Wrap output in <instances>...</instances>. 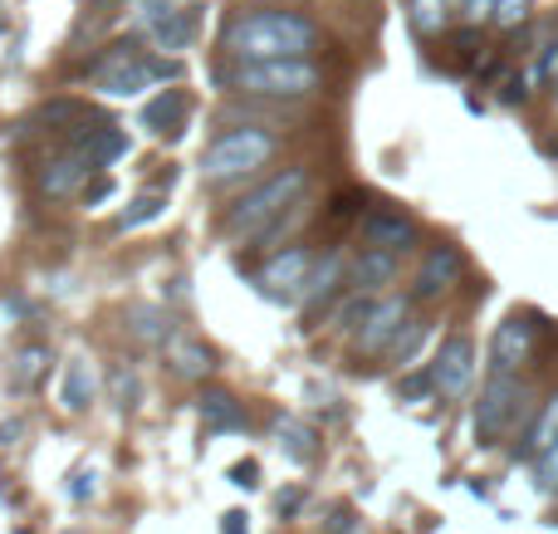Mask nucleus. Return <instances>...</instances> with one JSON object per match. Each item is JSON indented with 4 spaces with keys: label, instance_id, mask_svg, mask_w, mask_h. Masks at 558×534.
Listing matches in <instances>:
<instances>
[{
    "label": "nucleus",
    "instance_id": "f257e3e1",
    "mask_svg": "<svg viewBox=\"0 0 558 534\" xmlns=\"http://www.w3.org/2000/svg\"><path fill=\"white\" fill-rule=\"evenodd\" d=\"M318 45V25L299 10H245L226 25L221 49L235 64H279V59H308Z\"/></svg>",
    "mask_w": 558,
    "mask_h": 534
},
{
    "label": "nucleus",
    "instance_id": "f03ea898",
    "mask_svg": "<svg viewBox=\"0 0 558 534\" xmlns=\"http://www.w3.org/2000/svg\"><path fill=\"white\" fill-rule=\"evenodd\" d=\"M304 192H308V172H304V167H279V172H270L260 186H255V192H245L241 202L226 211V231L241 235V241H245V235H251V241H260L275 221H284V216L304 202Z\"/></svg>",
    "mask_w": 558,
    "mask_h": 534
},
{
    "label": "nucleus",
    "instance_id": "7ed1b4c3",
    "mask_svg": "<svg viewBox=\"0 0 558 534\" xmlns=\"http://www.w3.org/2000/svg\"><path fill=\"white\" fill-rule=\"evenodd\" d=\"M275 153H279L275 133H265V128H231V133H221L206 147L202 177L211 186H231V182H241V177L265 172V167L275 162Z\"/></svg>",
    "mask_w": 558,
    "mask_h": 534
},
{
    "label": "nucleus",
    "instance_id": "20e7f679",
    "mask_svg": "<svg viewBox=\"0 0 558 534\" xmlns=\"http://www.w3.org/2000/svg\"><path fill=\"white\" fill-rule=\"evenodd\" d=\"M324 84V69L314 59H279V64H235L226 88L251 98H308Z\"/></svg>",
    "mask_w": 558,
    "mask_h": 534
},
{
    "label": "nucleus",
    "instance_id": "39448f33",
    "mask_svg": "<svg viewBox=\"0 0 558 534\" xmlns=\"http://www.w3.org/2000/svg\"><path fill=\"white\" fill-rule=\"evenodd\" d=\"M524 417H530V388H524L520 378L490 373V383L481 388V402H475V437L500 441L505 432H514Z\"/></svg>",
    "mask_w": 558,
    "mask_h": 534
},
{
    "label": "nucleus",
    "instance_id": "423d86ee",
    "mask_svg": "<svg viewBox=\"0 0 558 534\" xmlns=\"http://www.w3.org/2000/svg\"><path fill=\"white\" fill-rule=\"evenodd\" d=\"M314 265H318V255L308 245H284V251H275L255 270V290L275 304H294V300H304V284L314 275Z\"/></svg>",
    "mask_w": 558,
    "mask_h": 534
},
{
    "label": "nucleus",
    "instance_id": "0eeeda50",
    "mask_svg": "<svg viewBox=\"0 0 558 534\" xmlns=\"http://www.w3.org/2000/svg\"><path fill=\"white\" fill-rule=\"evenodd\" d=\"M407 324H412V300H402V294L373 300L363 324H357V353H363V359H387Z\"/></svg>",
    "mask_w": 558,
    "mask_h": 534
},
{
    "label": "nucleus",
    "instance_id": "6e6552de",
    "mask_svg": "<svg viewBox=\"0 0 558 534\" xmlns=\"http://www.w3.org/2000/svg\"><path fill=\"white\" fill-rule=\"evenodd\" d=\"M432 388H436V398L441 402H461L465 392H471V383H475V343L465 339V333H456V339H446L441 349H436V359H432Z\"/></svg>",
    "mask_w": 558,
    "mask_h": 534
},
{
    "label": "nucleus",
    "instance_id": "1a4fd4ad",
    "mask_svg": "<svg viewBox=\"0 0 558 534\" xmlns=\"http://www.w3.org/2000/svg\"><path fill=\"white\" fill-rule=\"evenodd\" d=\"M534 359V319L530 314H510L490 339V373L500 378H520V368Z\"/></svg>",
    "mask_w": 558,
    "mask_h": 534
},
{
    "label": "nucleus",
    "instance_id": "9d476101",
    "mask_svg": "<svg viewBox=\"0 0 558 534\" xmlns=\"http://www.w3.org/2000/svg\"><path fill=\"white\" fill-rule=\"evenodd\" d=\"M416 221L402 211H392V206H373V211L363 216V245L367 251H387V255H407L416 251Z\"/></svg>",
    "mask_w": 558,
    "mask_h": 534
},
{
    "label": "nucleus",
    "instance_id": "9b49d317",
    "mask_svg": "<svg viewBox=\"0 0 558 534\" xmlns=\"http://www.w3.org/2000/svg\"><path fill=\"white\" fill-rule=\"evenodd\" d=\"M182 74H186V69L177 64V59H153V54H143L137 64L118 69L113 78H104V94L133 98V94H143V88H153V84H177Z\"/></svg>",
    "mask_w": 558,
    "mask_h": 534
},
{
    "label": "nucleus",
    "instance_id": "f8f14e48",
    "mask_svg": "<svg viewBox=\"0 0 558 534\" xmlns=\"http://www.w3.org/2000/svg\"><path fill=\"white\" fill-rule=\"evenodd\" d=\"M167 363H172L177 378L206 383V378H216V368H221V353H216L206 339H196V333H172V339H167Z\"/></svg>",
    "mask_w": 558,
    "mask_h": 534
},
{
    "label": "nucleus",
    "instance_id": "ddd939ff",
    "mask_svg": "<svg viewBox=\"0 0 558 534\" xmlns=\"http://www.w3.org/2000/svg\"><path fill=\"white\" fill-rule=\"evenodd\" d=\"M461 251L456 245H432L422 255V270H416V300H441L456 280H461Z\"/></svg>",
    "mask_w": 558,
    "mask_h": 534
},
{
    "label": "nucleus",
    "instance_id": "4468645a",
    "mask_svg": "<svg viewBox=\"0 0 558 534\" xmlns=\"http://www.w3.org/2000/svg\"><path fill=\"white\" fill-rule=\"evenodd\" d=\"M186 113H192V98H186V88H162V94H153L143 104V128L172 143V137H182Z\"/></svg>",
    "mask_w": 558,
    "mask_h": 534
},
{
    "label": "nucleus",
    "instance_id": "2eb2a0df",
    "mask_svg": "<svg viewBox=\"0 0 558 534\" xmlns=\"http://www.w3.org/2000/svg\"><path fill=\"white\" fill-rule=\"evenodd\" d=\"M196 35H202V5H182L177 15L157 20L153 29H147V39H153V49H162L167 59L182 54V49L196 45Z\"/></svg>",
    "mask_w": 558,
    "mask_h": 534
},
{
    "label": "nucleus",
    "instance_id": "dca6fc26",
    "mask_svg": "<svg viewBox=\"0 0 558 534\" xmlns=\"http://www.w3.org/2000/svg\"><path fill=\"white\" fill-rule=\"evenodd\" d=\"M88 172H94V162H88L84 153H69V157H54V162L39 172V192L45 196H74V192H88Z\"/></svg>",
    "mask_w": 558,
    "mask_h": 534
},
{
    "label": "nucleus",
    "instance_id": "f3484780",
    "mask_svg": "<svg viewBox=\"0 0 558 534\" xmlns=\"http://www.w3.org/2000/svg\"><path fill=\"white\" fill-rule=\"evenodd\" d=\"M353 275V265L343 260V251H328L324 260L314 265V275H308V284H304V310H318L324 300H333L338 290H343V280Z\"/></svg>",
    "mask_w": 558,
    "mask_h": 534
},
{
    "label": "nucleus",
    "instance_id": "a211bd4d",
    "mask_svg": "<svg viewBox=\"0 0 558 534\" xmlns=\"http://www.w3.org/2000/svg\"><path fill=\"white\" fill-rule=\"evenodd\" d=\"M397 280V255L387 251H363L353 260V275H348V290H363V294H377Z\"/></svg>",
    "mask_w": 558,
    "mask_h": 534
},
{
    "label": "nucleus",
    "instance_id": "6ab92c4d",
    "mask_svg": "<svg viewBox=\"0 0 558 534\" xmlns=\"http://www.w3.org/2000/svg\"><path fill=\"white\" fill-rule=\"evenodd\" d=\"M196 412L206 417V427L211 432H241L245 427V412H241V402L231 398V392H221V388H206L202 398H196Z\"/></svg>",
    "mask_w": 558,
    "mask_h": 534
},
{
    "label": "nucleus",
    "instance_id": "aec40b11",
    "mask_svg": "<svg viewBox=\"0 0 558 534\" xmlns=\"http://www.w3.org/2000/svg\"><path fill=\"white\" fill-rule=\"evenodd\" d=\"M59 398H64L69 412H88L94 408V373H88L84 359H69L64 368V388H59Z\"/></svg>",
    "mask_w": 558,
    "mask_h": 534
},
{
    "label": "nucleus",
    "instance_id": "412c9836",
    "mask_svg": "<svg viewBox=\"0 0 558 534\" xmlns=\"http://www.w3.org/2000/svg\"><path fill=\"white\" fill-rule=\"evenodd\" d=\"M128 329H133V339H143V343H167L172 339L167 314L153 310V304H133V310H128Z\"/></svg>",
    "mask_w": 558,
    "mask_h": 534
},
{
    "label": "nucleus",
    "instance_id": "4be33fe9",
    "mask_svg": "<svg viewBox=\"0 0 558 534\" xmlns=\"http://www.w3.org/2000/svg\"><path fill=\"white\" fill-rule=\"evenodd\" d=\"M549 447H558V392L539 408V417H534L530 427V457H544Z\"/></svg>",
    "mask_w": 558,
    "mask_h": 534
},
{
    "label": "nucleus",
    "instance_id": "5701e85b",
    "mask_svg": "<svg viewBox=\"0 0 558 534\" xmlns=\"http://www.w3.org/2000/svg\"><path fill=\"white\" fill-rule=\"evenodd\" d=\"M426 339H432V324H426V319H412V324L402 329V339L392 343L387 363H392V368H407V363H412L416 353H422V343H426Z\"/></svg>",
    "mask_w": 558,
    "mask_h": 534
},
{
    "label": "nucleus",
    "instance_id": "b1692460",
    "mask_svg": "<svg viewBox=\"0 0 558 534\" xmlns=\"http://www.w3.org/2000/svg\"><path fill=\"white\" fill-rule=\"evenodd\" d=\"M279 441H284V451L294 461H314L318 457V437L308 427H299V422H289V417L279 422Z\"/></svg>",
    "mask_w": 558,
    "mask_h": 534
},
{
    "label": "nucleus",
    "instance_id": "393cba45",
    "mask_svg": "<svg viewBox=\"0 0 558 534\" xmlns=\"http://www.w3.org/2000/svg\"><path fill=\"white\" fill-rule=\"evenodd\" d=\"M446 10H451V0H412V25L422 29V35H441Z\"/></svg>",
    "mask_w": 558,
    "mask_h": 534
},
{
    "label": "nucleus",
    "instance_id": "a878e982",
    "mask_svg": "<svg viewBox=\"0 0 558 534\" xmlns=\"http://www.w3.org/2000/svg\"><path fill=\"white\" fill-rule=\"evenodd\" d=\"M45 368H49V349H45V343H35V349H20V353H15V378L29 383V388L45 378Z\"/></svg>",
    "mask_w": 558,
    "mask_h": 534
},
{
    "label": "nucleus",
    "instance_id": "bb28decb",
    "mask_svg": "<svg viewBox=\"0 0 558 534\" xmlns=\"http://www.w3.org/2000/svg\"><path fill=\"white\" fill-rule=\"evenodd\" d=\"M157 211H162V192H147V196H137V202L128 206L123 216H118V226H143V221H157Z\"/></svg>",
    "mask_w": 558,
    "mask_h": 534
},
{
    "label": "nucleus",
    "instance_id": "cd10ccee",
    "mask_svg": "<svg viewBox=\"0 0 558 534\" xmlns=\"http://www.w3.org/2000/svg\"><path fill=\"white\" fill-rule=\"evenodd\" d=\"M534 476H539L544 496H558V447H549L544 457H534Z\"/></svg>",
    "mask_w": 558,
    "mask_h": 534
},
{
    "label": "nucleus",
    "instance_id": "c85d7f7f",
    "mask_svg": "<svg viewBox=\"0 0 558 534\" xmlns=\"http://www.w3.org/2000/svg\"><path fill=\"white\" fill-rule=\"evenodd\" d=\"M530 5H534V0H500V10H495V25H500V29H520L524 20H530Z\"/></svg>",
    "mask_w": 558,
    "mask_h": 534
},
{
    "label": "nucleus",
    "instance_id": "c756f323",
    "mask_svg": "<svg viewBox=\"0 0 558 534\" xmlns=\"http://www.w3.org/2000/svg\"><path fill=\"white\" fill-rule=\"evenodd\" d=\"M495 10H500V0H465L461 20H465V25H485V20L495 25Z\"/></svg>",
    "mask_w": 558,
    "mask_h": 534
},
{
    "label": "nucleus",
    "instance_id": "7c9ffc66",
    "mask_svg": "<svg viewBox=\"0 0 558 534\" xmlns=\"http://www.w3.org/2000/svg\"><path fill=\"white\" fill-rule=\"evenodd\" d=\"M353 530H357L353 510H343V506H333V510H328V534H353Z\"/></svg>",
    "mask_w": 558,
    "mask_h": 534
},
{
    "label": "nucleus",
    "instance_id": "2f4dec72",
    "mask_svg": "<svg viewBox=\"0 0 558 534\" xmlns=\"http://www.w3.org/2000/svg\"><path fill=\"white\" fill-rule=\"evenodd\" d=\"M108 196H113V177H94V182H88V192H84V202L98 206V202H108Z\"/></svg>",
    "mask_w": 558,
    "mask_h": 534
},
{
    "label": "nucleus",
    "instance_id": "473e14b6",
    "mask_svg": "<svg viewBox=\"0 0 558 534\" xmlns=\"http://www.w3.org/2000/svg\"><path fill=\"white\" fill-rule=\"evenodd\" d=\"M357 202H363V192H348V196H333V216H353Z\"/></svg>",
    "mask_w": 558,
    "mask_h": 534
},
{
    "label": "nucleus",
    "instance_id": "72a5a7b5",
    "mask_svg": "<svg viewBox=\"0 0 558 534\" xmlns=\"http://www.w3.org/2000/svg\"><path fill=\"white\" fill-rule=\"evenodd\" d=\"M426 388H432V373H426V378H407V383H402V398L412 402V398H422Z\"/></svg>",
    "mask_w": 558,
    "mask_h": 534
},
{
    "label": "nucleus",
    "instance_id": "f704fd0d",
    "mask_svg": "<svg viewBox=\"0 0 558 534\" xmlns=\"http://www.w3.org/2000/svg\"><path fill=\"white\" fill-rule=\"evenodd\" d=\"M221 534H245V510H231V515L221 520Z\"/></svg>",
    "mask_w": 558,
    "mask_h": 534
},
{
    "label": "nucleus",
    "instance_id": "c9c22d12",
    "mask_svg": "<svg viewBox=\"0 0 558 534\" xmlns=\"http://www.w3.org/2000/svg\"><path fill=\"white\" fill-rule=\"evenodd\" d=\"M231 476H235V486H255V461H241Z\"/></svg>",
    "mask_w": 558,
    "mask_h": 534
},
{
    "label": "nucleus",
    "instance_id": "e433bc0d",
    "mask_svg": "<svg viewBox=\"0 0 558 534\" xmlns=\"http://www.w3.org/2000/svg\"><path fill=\"white\" fill-rule=\"evenodd\" d=\"M299 500H304V490H284V496H279V515H289Z\"/></svg>",
    "mask_w": 558,
    "mask_h": 534
},
{
    "label": "nucleus",
    "instance_id": "4c0bfd02",
    "mask_svg": "<svg viewBox=\"0 0 558 534\" xmlns=\"http://www.w3.org/2000/svg\"><path fill=\"white\" fill-rule=\"evenodd\" d=\"M10 437H20V422H5V427H0V447H10Z\"/></svg>",
    "mask_w": 558,
    "mask_h": 534
},
{
    "label": "nucleus",
    "instance_id": "58836bf2",
    "mask_svg": "<svg viewBox=\"0 0 558 534\" xmlns=\"http://www.w3.org/2000/svg\"><path fill=\"white\" fill-rule=\"evenodd\" d=\"M451 5H461V10H465V0H451Z\"/></svg>",
    "mask_w": 558,
    "mask_h": 534
},
{
    "label": "nucleus",
    "instance_id": "ea45409f",
    "mask_svg": "<svg viewBox=\"0 0 558 534\" xmlns=\"http://www.w3.org/2000/svg\"><path fill=\"white\" fill-rule=\"evenodd\" d=\"M177 5H192V0H177Z\"/></svg>",
    "mask_w": 558,
    "mask_h": 534
},
{
    "label": "nucleus",
    "instance_id": "a19ab883",
    "mask_svg": "<svg viewBox=\"0 0 558 534\" xmlns=\"http://www.w3.org/2000/svg\"><path fill=\"white\" fill-rule=\"evenodd\" d=\"M554 84H558V78H554Z\"/></svg>",
    "mask_w": 558,
    "mask_h": 534
}]
</instances>
